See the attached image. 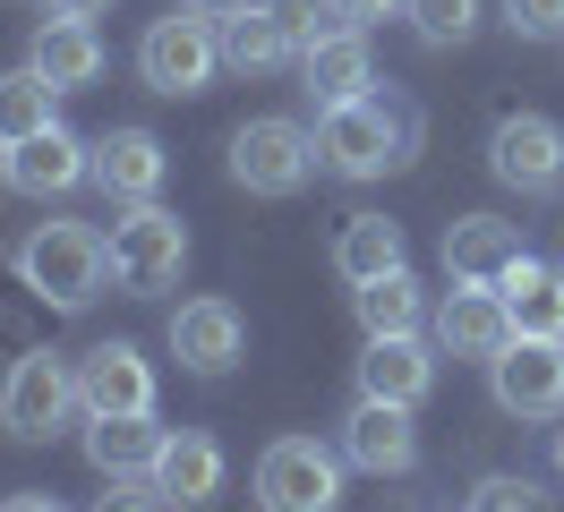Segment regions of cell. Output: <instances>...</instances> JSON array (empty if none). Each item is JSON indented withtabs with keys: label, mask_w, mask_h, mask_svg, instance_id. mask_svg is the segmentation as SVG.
Listing matches in <instances>:
<instances>
[{
	"label": "cell",
	"mask_w": 564,
	"mask_h": 512,
	"mask_svg": "<svg viewBox=\"0 0 564 512\" xmlns=\"http://www.w3.org/2000/svg\"><path fill=\"white\" fill-rule=\"evenodd\" d=\"M505 307H513V334H539V341H564V265L547 257H522V265L496 282Z\"/></svg>",
	"instance_id": "7402d4cb"
},
{
	"label": "cell",
	"mask_w": 564,
	"mask_h": 512,
	"mask_svg": "<svg viewBox=\"0 0 564 512\" xmlns=\"http://www.w3.org/2000/svg\"><path fill=\"white\" fill-rule=\"evenodd\" d=\"M86 163H95V145L52 120L43 137H26V145H9V154H0V179H9L18 197H69L77 179H86Z\"/></svg>",
	"instance_id": "e0dca14e"
},
{
	"label": "cell",
	"mask_w": 564,
	"mask_h": 512,
	"mask_svg": "<svg viewBox=\"0 0 564 512\" xmlns=\"http://www.w3.org/2000/svg\"><path fill=\"white\" fill-rule=\"evenodd\" d=\"M145 487L163 495V512H197V504H214V495H223V444H214L206 427H180V436H163V453H154Z\"/></svg>",
	"instance_id": "2e32d148"
},
{
	"label": "cell",
	"mask_w": 564,
	"mask_h": 512,
	"mask_svg": "<svg viewBox=\"0 0 564 512\" xmlns=\"http://www.w3.org/2000/svg\"><path fill=\"white\" fill-rule=\"evenodd\" d=\"M513 265H522V231H513V222H496V214L445 222V273H454V282H505Z\"/></svg>",
	"instance_id": "ffe728a7"
},
{
	"label": "cell",
	"mask_w": 564,
	"mask_h": 512,
	"mask_svg": "<svg viewBox=\"0 0 564 512\" xmlns=\"http://www.w3.org/2000/svg\"><path fill=\"white\" fill-rule=\"evenodd\" d=\"M86 512H163V495H154L145 478H104V495H95Z\"/></svg>",
	"instance_id": "f546056e"
},
{
	"label": "cell",
	"mask_w": 564,
	"mask_h": 512,
	"mask_svg": "<svg viewBox=\"0 0 564 512\" xmlns=\"http://www.w3.org/2000/svg\"><path fill=\"white\" fill-rule=\"evenodd\" d=\"M393 265H411L402 222H386V214H351V222H343V239H334V273L359 291V282H377V273H393Z\"/></svg>",
	"instance_id": "cb8c5ba5"
},
{
	"label": "cell",
	"mask_w": 564,
	"mask_h": 512,
	"mask_svg": "<svg viewBox=\"0 0 564 512\" xmlns=\"http://www.w3.org/2000/svg\"><path fill=\"white\" fill-rule=\"evenodd\" d=\"M351 307H359V325H368V341H377V334H420V325H427V291H420V273H411V265L359 282Z\"/></svg>",
	"instance_id": "d4e9b609"
},
{
	"label": "cell",
	"mask_w": 564,
	"mask_h": 512,
	"mask_svg": "<svg viewBox=\"0 0 564 512\" xmlns=\"http://www.w3.org/2000/svg\"><path fill=\"white\" fill-rule=\"evenodd\" d=\"M77 402L86 418H145L154 410V368H145L138 341H95L77 359Z\"/></svg>",
	"instance_id": "8fae6325"
},
{
	"label": "cell",
	"mask_w": 564,
	"mask_h": 512,
	"mask_svg": "<svg viewBox=\"0 0 564 512\" xmlns=\"http://www.w3.org/2000/svg\"><path fill=\"white\" fill-rule=\"evenodd\" d=\"M0 512H61V504H52V495H9Z\"/></svg>",
	"instance_id": "1f68e13d"
},
{
	"label": "cell",
	"mask_w": 564,
	"mask_h": 512,
	"mask_svg": "<svg viewBox=\"0 0 564 512\" xmlns=\"http://www.w3.org/2000/svg\"><path fill=\"white\" fill-rule=\"evenodd\" d=\"M52 9H69V18H104L111 0H52Z\"/></svg>",
	"instance_id": "836d02e7"
},
{
	"label": "cell",
	"mask_w": 564,
	"mask_h": 512,
	"mask_svg": "<svg viewBox=\"0 0 564 512\" xmlns=\"http://www.w3.org/2000/svg\"><path fill=\"white\" fill-rule=\"evenodd\" d=\"M436 393V350L420 334H377L359 350V402H393V410H420Z\"/></svg>",
	"instance_id": "5bb4252c"
},
{
	"label": "cell",
	"mask_w": 564,
	"mask_h": 512,
	"mask_svg": "<svg viewBox=\"0 0 564 512\" xmlns=\"http://www.w3.org/2000/svg\"><path fill=\"white\" fill-rule=\"evenodd\" d=\"M172 427H154V410L145 418H86V461L104 478H145L154 470V453H163Z\"/></svg>",
	"instance_id": "603a6c76"
},
{
	"label": "cell",
	"mask_w": 564,
	"mask_h": 512,
	"mask_svg": "<svg viewBox=\"0 0 564 512\" xmlns=\"http://www.w3.org/2000/svg\"><path fill=\"white\" fill-rule=\"evenodd\" d=\"M513 307L496 282H454L445 299H436V350L445 359H470V368H496L505 350H513Z\"/></svg>",
	"instance_id": "ba28073f"
},
{
	"label": "cell",
	"mask_w": 564,
	"mask_h": 512,
	"mask_svg": "<svg viewBox=\"0 0 564 512\" xmlns=\"http://www.w3.org/2000/svg\"><path fill=\"white\" fill-rule=\"evenodd\" d=\"M214 68H223V34H214V18H197V9H172V18H154V26L138 34V77L154 86V95H206Z\"/></svg>",
	"instance_id": "5b68a950"
},
{
	"label": "cell",
	"mask_w": 564,
	"mask_h": 512,
	"mask_svg": "<svg viewBox=\"0 0 564 512\" xmlns=\"http://www.w3.org/2000/svg\"><path fill=\"white\" fill-rule=\"evenodd\" d=\"M488 171L522 197H564V129L547 111H505L488 137Z\"/></svg>",
	"instance_id": "9c48e42d"
},
{
	"label": "cell",
	"mask_w": 564,
	"mask_h": 512,
	"mask_svg": "<svg viewBox=\"0 0 564 512\" xmlns=\"http://www.w3.org/2000/svg\"><path fill=\"white\" fill-rule=\"evenodd\" d=\"M18 282L35 291L43 307H61V316H77V307L104 299L111 282V239L95 231V222H35V231L18 239Z\"/></svg>",
	"instance_id": "6da1fadb"
},
{
	"label": "cell",
	"mask_w": 564,
	"mask_h": 512,
	"mask_svg": "<svg viewBox=\"0 0 564 512\" xmlns=\"http://www.w3.org/2000/svg\"><path fill=\"white\" fill-rule=\"evenodd\" d=\"M556 478H564V427H556Z\"/></svg>",
	"instance_id": "e575fe53"
},
{
	"label": "cell",
	"mask_w": 564,
	"mask_h": 512,
	"mask_svg": "<svg viewBox=\"0 0 564 512\" xmlns=\"http://www.w3.org/2000/svg\"><path fill=\"white\" fill-rule=\"evenodd\" d=\"M248 350V325L231 299H180L172 307V359L188 375H231Z\"/></svg>",
	"instance_id": "4fadbf2b"
},
{
	"label": "cell",
	"mask_w": 564,
	"mask_h": 512,
	"mask_svg": "<svg viewBox=\"0 0 564 512\" xmlns=\"http://www.w3.org/2000/svg\"><path fill=\"white\" fill-rule=\"evenodd\" d=\"M180 9H197V18H231L240 0H180Z\"/></svg>",
	"instance_id": "d6a6232c"
},
{
	"label": "cell",
	"mask_w": 564,
	"mask_h": 512,
	"mask_svg": "<svg viewBox=\"0 0 564 512\" xmlns=\"http://www.w3.org/2000/svg\"><path fill=\"white\" fill-rule=\"evenodd\" d=\"M470 512H547V495H539L530 478L496 470V478H479V504H470Z\"/></svg>",
	"instance_id": "83f0119b"
},
{
	"label": "cell",
	"mask_w": 564,
	"mask_h": 512,
	"mask_svg": "<svg viewBox=\"0 0 564 512\" xmlns=\"http://www.w3.org/2000/svg\"><path fill=\"white\" fill-rule=\"evenodd\" d=\"M77 410H86L77 402V368L61 359V350H26L18 368L0 375V427H9L18 444H52Z\"/></svg>",
	"instance_id": "8992f818"
},
{
	"label": "cell",
	"mask_w": 564,
	"mask_h": 512,
	"mask_svg": "<svg viewBox=\"0 0 564 512\" xmlns=\"http://www.w3.org/2000/svg\"><path fill=\"white\" fill-rule=\"evenodd\" d=\"M214 34H223V68H240V77H265V68L300 61L291 34H282V18L265 9V0H240L231 18H214Z\"/></svg>",
	"instance_id": "44dd1931"
},
{
	"label": "cell",
	"mask_w": 564,
	"mask_h": 512,
	"mask_svg": "<svg viewBox=\"0 0 564 512\" xmlns=\"http://www.w3.org/2000/svg\"><path fill=\"white\" fill-rule=\"evenodd\" d=\"M505 26L522 43H556L564 34V0H505Z\"/></svg>",
	"instance_id": "f1b7e54d"
},
{
	"label": "cell",
	"mask_w": 564,
	"mask_h": 512,
	"mask_svg": "<svg viewBox=\"0 0 564 512\" xmlns=\"http://www.w3.org/2000/svg\"><path fill=\"white\" fill-rule=\"evenodd\" d=\"M52 120H61V86H52L35 61L9 68V77H0V154H9V145H26V137H43Z\"/></svg>",
	"instance_id": "484cf974"
},
{
	"label": "cell",
	"mask_w": 564,
	"mask_h": 512,
	"mask_svg": "<svg viewBox=\"0 0 564 512\" xmlns=\"http://www.w3.org/2000/svg\"><path fill=\"white\" fill-rule=\"evenodd\" d=\"M317 171V129L300 120H240L231 129V179L248 197H300Z\"/></svg>",
	"instance_id": "52a82bcc"
},
{
	"label": "cell",
	"mask_w": 564,
	"mask_h": 512,
	"mask_svg": "<svg viewBox=\"0 0 564 512\" xmlns=\"http://www.w3.org/2000/svg\"><path fill=\"white\" fill-rule=\"evenodd\" d=\"M479 9L488 0H402V18H411V34H420L427 52H462L479 34Z\"/></svg>",
	"instance_id": "4316f807"
},
{
	"label": "cell",
	"mask_w": 564,
	"mask_h": 512,
	"mask_svg": "<svg viewBox=\"0 0 564 512\" xmlns=\"http://www.w3.org/2000/svg\"><path fill=\"white\" fill-rule=\"evenodd\" d=\"M411 145H420V120L386 95H359V102L317 111V163L334 171V179H386V171L411 163Z\"/></svg>",
	"instance_id": "7a4b0ae2"
},
{
	"label": "cell",
	"mask_w": 564,
	"mask_h": 512,
	"mask_svg": "<svg viewBox=\"0 0 564 512\" xmlns=\"http://www.w3.org/2000/svg\"><path fill=\"white\" fill-rule=\"evenodd\" d=\"M334 18L343 26H386V18H402V0H334Z\"/></svg>",
	"instance_id": "4dcf8cb0"
},
{
	"label": "cell",
	"mask_w": 564,
	"mask_h": 512,
	"mask_svg": "<svg viewBox=\"0 0 564 512\" xmlns=\"http://www.w3.org/2000/svg\"><path fill=\"white\" fill-rule=\"evenodd\" d=\"M343 444L274 436L257 453V512H343Z\"/></svg>",
	"instance_id": "3957f363"
},
{
	"label": "cell",
	"mask_w": 564,
	"mask_h": 512,
	"mask_svg": "<svg viewBox=\"0 0 564 512\" xmlns=\"http://www.w3.org/2000/svg\"><path fill=\"white\" fill-rule=\"evenodd\" d=\"M86 179H95L111 205H145V197H163L172 154H163V137H154V129H104V137H95Z\"/></svg>",
	"instance_id": "7c38bea8"
},
{
	"label": "cell",
	"mask_w": 564,
	"mask_h": 512,
	"mask_svg": "<svg viewBox=\"0 0 564 512\" xmlns=\"http://www.w3.org/2000/svg\"><path fill=\"white\" fill-rule=\"evenodd\" d=\"M111 282L129 291V299H154V291H172L180 265H188V231H180L172 205H120V222H111Z\"/></svg>",
	"instance_id": "277c9868"
},
{
	"label": "cell",
	"mask_w": 564,
	"mask_h": 512,
	"mask_svg": "<svg viewBox=\"0 0 564 512\" xmlns=\"http://www.w3.org/2000/svg\"><path fill=\"white\" fill-rule=\"evenodd\" d=\"M26 61L61 86V95H77V86H95L104 77V34H95V18H69V9H52L35 26V52Z\"/></svg>",
	"instance_id": "d6986e66"
},
{
	"label": "cell",
	"mask_w": 564,
	"mask_h": 512,
	"mask_svg": "<svg viewBox=\"0 0 564 512\" xmlns=\"http://www.w3.org/2000/svg\"><path fill=\"white\" fill-rule=\"evenodd\" d=\"M488 393L505 418H522V427H539V418H564V341H539L522 334L505 359L488 368Z\"/></svg>",
	"instance_id": "30bf717a"
},
{
	"label": "cell",
	"mask_w": 564,
	"mask_h": 512,
	"mask_svg": "<svg viewBox=\"0 0 564 512\" xmlns=\"http://www.w3.org/2000/svg\"><path fill=\"white\" fill-rule=\"evenodd\" d=\"M343 461L368 478H411L420 470V427H411V410L393 402H359L343 418Z\"/></svg>",
	"instance_id": "9a60e30c"
},
{
	"label": "cell",
	"mask_w": 564,
	"mask_h": 512,
	"mask_svg": "<svg viewBox=\"0 0 564 512\" xmlns=\"http://www.w3.org/2000/svg\"><path fill=\"white\" fill-rule=\"evenodd\" d=\"M300 86H308V102H317V111L359 102L368 86H377V68H368V26H325L317 43L300 52Z\"/></svg>",
	"instance_id": "ac0fdd59"
}]
</instances>
